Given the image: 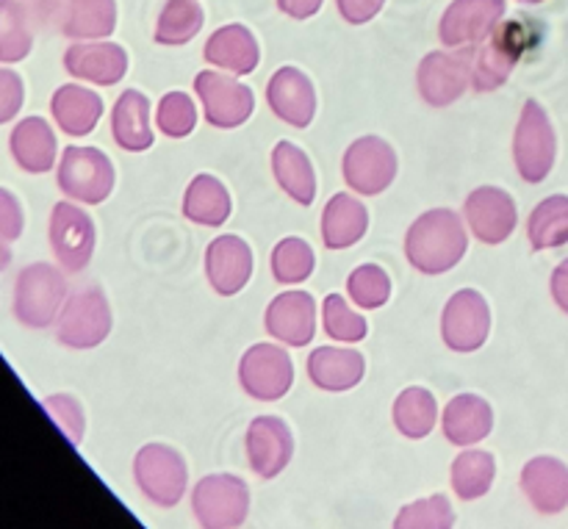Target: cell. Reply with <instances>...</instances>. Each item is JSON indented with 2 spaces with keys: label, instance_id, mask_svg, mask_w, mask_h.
<instances>
[{
  "label": "cell",
  "instance_id": "obj_1",
  "mask_svg": "<svg viewBox=\"0 0 568 529\" xmlns=\"http://www.w3.org/2000/svg\"><path fill=\"white\" fill-rule=\"evenodd\" d=\"M466 238L460 233L458 216L449 211H433L422 216L408 236V258L427 275L449 269L464 255Z\"/></svg>",
  "mask_w": 568,
  "mask_h": 529
},
{
  "label": "cell",
  "instance_id": "obj_2",
  "mask_svg": "<svg viewBox=\"0 0 568 529\" xmlns=\"http://www.w3.org/2000/svg\"><path fill=\"white\" fill-rule=\"evenodd\" d=\"M536 22H530L527 17H514V20H505L503 26L494 31V37L488 39L486 48L477 55V83L480 89H494L508 78V72L514 70L516 61L527 53V50L536 44Z\"/></svg>",
  "mask_w": 568,
  "mask_h": 529
},
{
  "label": "cell",
  "instance_id": "obj_3",
  "mask_svg": "<svg viewBox=\"0 0 568 529\" xmlns=\"http://www.w3.org/2000/svg\"><path fill=\"white\" fill-rule=\"evenodd\" d=\"M111 181H114V172H111L105 155L98 150L70 147L64 153L59 183L72 197L83 200V203H98L111 189Z\"/></svg>",
  "mask_w": 568,
  "mask_h": 529
},
{
  "label": "cell",
  "instance_id": "obj_4",
  "mask_svg": "<svg viewBox=\"0 0 568 529\" xmlns=\"http://www.w3.org/2000/svg\"><path fill=\"white\" fill-rule=\"evenodd\" d=\"M552 131L547 125V114L541 111L538 103H527L525 114H521L519 139H516V164L525 181L538 183L552 166Z\"/></svg>",
  "mask_w": 568,
  "mask_h": 529
},
{
  "label": "cell",
  "instance_id": "obj_5",
  "mask_svg": "<svg viewBox=\"0 0 568 529\" xmlns=\"http://www.w3.org/2000/svg\"><path fill=\"white\" fill-rule=\"evenodd\" d=\"M344 175L353 189L364 194H377L388 186L394 175V153L377 139H364L353 144L344 161Z\"/></svg>",
  "mask_w": 568,
  "mask_h": 529
},
{
  "label": "cell",
  "instance_id": "obj_6",
  "mask_svg": "<svg viewBox=\"0 0 568 529\" xmlns=\"http://www.w3.org/2000/svg\"><path fill=\"white\" fill-rule=\"evenodd\" d=\"M294 380L292 360L275 347L250 349L242 360V386L258 399H277Z\"/></svg>",
  "mask_w": 568,
  "mask_h": 529
},
{
  "label": "cell",
  "instance_id": "obj_7",
  "mask_svg": "<svg viewBox=\"0 0 568 529\" xmlns=\"http://www.w3.org/2000/svg\"><path fill=\"white\" fill-rule=\"evenodd\" d=\"M503 11L505 0H455L442 20V39L447 44H464L488 37Z\"/></svg>",
  "mask_w": 568,
  "mask_h": 529
},
{
  "label": "cell",
  "instance_id": "obj_8",
  "mask_svg": "<svg viewBox=\"0 0 568 529\" xmlns=\"http://www.w3.org/2000/svg\"><path fill=\"white\" fill-rule=\"evenodd\" d=\"M197 92L205 100V114L214 125L231 128L239 125L253 111V92L247 87H239L236 81L216 78L211 72H203L197 78Z\"/></svg>",
  "mask_w": 568,
  "mask_h": 529
},
{
  "label": "cell",
  "instance_id": "obj_9",
  "mask_svg": "<svg viewBox=\"0 0 568 529\" xmlns=\"http://www.w3.org/2000/svg\"><path fill=\"white\" fill-rule=\"evenodd\" d=\"M94 231L92 222L72 205H59L53 214V247L67 269L78 272L92 255Z\"/></svg>",
  "mask_w": 568,
  "mask_h": 529
},
{
  "label": "cell",
  "instance_id": "obj_10",
  "mask_svg": "<svg viewBox=\"0 0 568 529\" xmlns=\"http://www.w3.org/2000/svg\"><path fill=\"white\" fill-rule=\"evenodd\" d=\"M466 211H469L475 233L488 244L503 242L516 227L514 200L499 192V189H480V192H475L469 197Z\"/></svg>",
  "mask_w": 568,
  "mask_h": 529
},
{
  "label": "cell",
  "instance_id": "obj_11",
  "mask_svg": "<svg viewBox=\"0 0 568 529\" xmlns=\"http://www.w3.org/2000/svg\"><path fill=\"white\" fill-rule=\"evenodd\" d=\"M250 269H253V258H250V247L239 242L236 236L216 238L209 250V277L214 283L216 292L233 294L247 283Z\"/></svg>",
  "mask_w": 568,
  "mask_h": 529
},
{
  "label": "cell",
  "instance_id": "obj_12",
  "mask_svg": "<svg viewBox=\"0 0 568 529\" xmlns=\"http://www.w3.org/2000/svg\"><path fill=\"white\" fill-rule=\"evenodd\" d=\"M525 491L530 502L536 505L544 513H558L568 502V471L558 460H536L527 464L525 477Z\"/></svg>",
  "mask_w": 568,
  "mask_h": 529
},
{
  "label": "cell",
  "instance_id": "obj_13",
  "mask_svg": "<svg viewBox=\"0 0 568 529\" xmlns=\"http://www.w3.org/2000/svg\"><path fill=\"white\" fill-rule=\"evenodd\" d=\"M270 103L281 114V120L303 128L314 116V89H311V83L297 70L286 67L272 81Z\"/></svg>",
  "mask_w": 568,
  "mask_h": 529
},
{
  "label": "cell",
  "instance_id": "obj_14",
  "mask_svg": "<svg viewBox=\"0 0 568 529\" xmlns=\"http://www.w3.org/2000/svg\"><path fill=\"white\" fill-rule=\"evenodd\" d=\"M250 447H270V449H255L253 466L258 469L261 477H275L283 469L288 458H292V438H288L286 427L272 416H261L253 421L250 430Z\"/></svg>",
  "mask_w": 568,
  "mask_h": 529
},
{
  "label": "cell",
  "instance_id": "obj_15",
  "mask_svg": "<svg viewBox=\"0 0 568 529\" xmlns=\"http://www.w3.org/2000/svg\"><path fill=\"white\" fill-rule=\"evenodd\" d=\"M308 375H314L316 386L342 391L355 386L364 375V358L358 353H344V349H316L308 360Z\"/></svg>",
  "mask_w": 568,
  "mask_h": 529
},
{
  "label": "cell",
  "instance_id": "obj_16",
  "mask_svg": "<svg viewBox=\"0 0 568 529\" xmlns=\"http://www.w3.org/2000/svg\"><path fill=\"white\" fill-rule=\"evenodd\" d=\"M205 55L214 64L231 67L233 72H250L258 61V48H255V39L250 37V31H244L242 26H227L209 39Z\"/></svg>",
  "mask_w": 568,
  "mask_h": 529
},
{
  "label": "cell",
  "instance_id": "obj_17",
  "mask_svg": "<svg viewBox=\"0 0 568 529\" xmlns=\"http://www.w3.org/2000/svg\"><path fill=\"white\" fill-rule=\"evenodd\" d=\"M444 430H447L449 441L455 444H471L480 441L486 433H491V408L477 397H458L447 408L444 416Z\"/></svg>",
  "mask_w": 568,
  "mask_h": 529
},
{
  "label": "cell",
  "instance_id": "obj_18",
  "mask_svg": "<svg viewBox=\"0 0 568 529\" xmlns=\"http://www.w3.org/2000/svg\"><path fill=\"white\" fill-rule=\"evenodd\" d=\"M64 61L72 70V75L92 78L98 83H114L125 72V55H122V48H116V44L72 48Z\"/></svg>",
  "mask_w": 568,
  "mask_h": 529
},
{
  "label": "cell",
  "instance_id": "obj_19",
  "mask_svg": "<svg viewBox=\"0 0 568 529\" xmlns=\"http://www.w3.org/2000/svg\"><path fill=\"white\" fill-rule=\"evenodd\" d=\"M114 136L120 147L125 150H144L153 142V133L148 125V100L142 92H125L116 103L114 111Z\"/></svg>",
  "mask_w": 568,
  "mask_h": 529
},
{
  "label": "cell",
  "instance_id": "obj_20",
  "mask_svg": "<svg viewBox=\"0 0 568 529\" xmlns=\"http://www.w3.org/2000/svg\"><path fill=\"white\" fill-rule=\"evenodd\" d=\"M366 231V211L361 208L358 200L338 194L327 203L325 211V242L327 247H344L364 236Z\"/></svg>",
  "mask_w": 568,
  "mask_h": 529
},
{
  "label": "cell",
  "instance_id": "obj_21",
  "mask_svg": "<svg viewBox=\"0 0 568 529\" xmlns=\"http://www.w3.org/2000/svg\"><path fill=\"white\" fill-rule=\"evenodd\" d=\"M53 111L55 120H59V125L64 128V131L81 136V133L92 131L94 122H98L100 100L94 98L92 92H87V89L64 87L55 92Z\"/></svg>",
  "mask_w": 568,
  "mask_h": 529
},
{
  "label": "cell",
  "instance_id": "obj_22",
  "mask_svg": "<svg viewBox=\"0 0 568 529\" xmlns=\"http://www.w3.org/2000/svg\"><path fill=\"white\" fill-rule=\"evenodd\" d=\"M275 172L281 177V186L292 194L297 203L308 205L314 200V172H311L308 159L303 155V150H297L294 144H277L275 155Z\"/></svg>",
  "mask_w": 568,
  "mask_h": 529
},
{
  "label": "cell",
  "instance_id": "obj_23",
  "mask_svg": "<svg viewBox=\"0 0 568 529\" xmlns=\"http://www.w3.org/2000/svg\"><path fill=\"white\" fill-rule=\"evenodd\" d=\"M11 150H14L20 166L31 172H44L53 164V133L39 120L22 122L11 139Z\"/></svg>",
  "mask_w": 568,
  "mask_h": 529
},
{
  "label": "cell",
  "instance_id": "obj_24",
  "mask_svg": "<svg viewBox=\"0 0 568 529\" xmlns=\"http://www.w3.org/2000/svg\"><path fill=\"white\" fill-rule=\"evenodd\" d=\"M231 214V200H227L225 189L209 175L194 177L192 189L186 194V216L194 222H205V225H220L225 216Z\"/></svg>",
  "mask_w": 568,
  "mask_h": 529
},
{
  "label": "cell",
  "instance_id": "obj_25",
  "mask_svg": "<svg viewBox=\"0 0 568 529\" xmlns=\"http://www.w3.org/2000/svg\"><path fill=\"white\" fill-rule=\"evenodd\" d=\"M568 238V197L544 200L541 208L530 216V242L538 250L549 244H564Z\"/></svg>",
  "mask_w": 568,
  "mask_h": 529
},
{
  "label": "cell",
  "instance_id": "obj_26",
  "mask_svg": "<svg viewBox=\"0 0 568 529\" xmlns=\"http://www.w3.org/2000/svg\"><path fill=\"white\" fill-rule=\"evenodd\" d=\"M114 28V0H72L70 22L64 31L72 37H103Z\"/></svg>",
  "mask_w": 568,
  "mask_h": 529
},
{
  "label": "cell",
  "instance_id": "obj_27",
  "mask_svg": "<svg viewBox=\"0 0 568 529\" xmlns=\"http://www.w3.org/2000/svg\"><path fill=\"white\" fill-rule=\"evenodd\" d=\"M394 419H397V427L405 436L422 438L433 430V421H436V403H433V397L427 391L410 388L408 394H403V399H397Z\"/></svg>",
  "mask_w": 568,
  "mask_h": 529
},
{
  "label": "cell",
  "instance_id": "obj_28",
  "mask_svg": "<svg viewBox=\"0 0 568 529\" xmlns=\"http://www.w3.org/2000/svg\"><path fill=\"white\" fill-rule=\"evenodd\" d=\"M200 26H203V11H200V6L194 0H170L164 14H161L155 39L170 44L186 42V39H192L197 33Z\"/></svg>",
  "mask_w": 568,
  "mask_h": 529
},
{
  "label": "cell",
  "instance_id": "obj_29",
  "mask_svg": "<svg viewBox=\"0 0 568 529\" xmlns=\"http://www.w3.org/2000/svg\"><path fill=\"white\" fill-rule=\"evenodd\" d=\"M272 308L283 311L286 316L292 314V322H286V327H281V330L275 333L283 342L294 344V347H303V344L314 336V303H311L303 292L286 294V297L277 299Z\"/></svg>",
  "mask_w": 568,
  "mask_h": 529
},
{
  "label": "cell",
  "instance_id": "obj_30",
  "mask_svg": "<svg viewBox=\"0 0 568 529\" xmlns=\"http://www.w3.org/2000/svg\"><path fill=\"white\" fill-rule=\"evenodd\" d=\"M494 480V460L483 452L460 455L455 464V488L464 499H477L486 494Z\"/></svg>",
  "mask_w": 568,
  "mask_h": 529
},
{
  "label": "cell",
  "instance_id": "obj_31",
  "mask_svg": "<svg viewBox=\"0 0 568 529\" xmlns=\"http://www.w3.org/2000/svg\"><path fill=\"white\" fill-rule=\"evenodd\" d=\"M314 269V255H311L308 244L300 238H286L277 244L275 250V277L281 283H297L308 277Z\"/></svg>",
  "mask_w": 568,
  "mask_h": 529
},
{
  "label": "cell",
  "instance_id": "obj_32",
  "mask_svg": "<svg viewBox=\"0 0 568 529\" xmlns=\"http://www.w3.org/2000/svg\"><path fill=\"white\" fill-rule=\"evenodd\" d=\"M349 294L364 308H377L388 299V277L377 266H361L353 277H349Z\"/></svg>",
  "mask_w": 568,
  "mask_h": 529
},
{
  "label": "cell",
  "instance_id": "obj_33",
  "mask_svg": "<svg viewBox=\"0 0 568 529\" xmlns=\"http://www.w3.org/2000/svg\"><path fill=\"white\" fill-rule=\"evenodd\" d=\"M159 125L161 131L170 136H186L194 125V105L186 94L172 92L161 100L159 109Z\"/></svg>",
  "mask_w": 568,
  "mask_h": 529
},
{
  "label": "cell",
  "instance_id": "obj_34",
  "mask_svg": "<svg viewBox=\"0 0 568 529\" xmlns=\"http://www.w3.org/2000/svg\"><path fill=\"white\" fill-rule=\"evenodd\" d=\"M325 327L333 338H342V342H361L366 333V322L361 316H353L344 308L342 297L333 294L325 303Z\"/></svg>",
  "mask_w": 568,
  "mask_h": 529
},
{
  "label": "cell",
  "instance_id": "obj_35",
  "mask_svg": "<svg viewBox=\"0 0 568 529\" xmlns=\"http://www.w3.org/2000/svg\"><path fill=\"white\" fill-rule=\"evenodd\" d=\"M383 0H338V9L349 22H366L372 14H377Z\"/></svg>",
  "mask_w": 568,
  "mask_h": 529
},
{
  "label": "cell",
  "instance_id": "obj_36",
  "mask_svg": "<svg viewBox=\"0 0 568 529\" xmlns=\"http://www.w3.org/2000/svg\"><path fill=\"white\" fill-rule=\"evenodd\" d=\"M322 0H281V9L292 17H308L320 9Z\"/></svg>",
  "mask_w": 568,
  "mask_h": 529
},
{
  "label": "cell",
  "instance_id": "obj_37",
  "mask_svg": "<svg viewBox=\"0 0 568 529\" xmlns=\"http://www.w3.org/2000/svg\"><path fill=\"white\" fill-rule=\"evenodd\" d=\"M521 3H541V0H521Z\"/></svg>",
  "mask_w": 568,
  "mask_h": 529
}]
</instances>
